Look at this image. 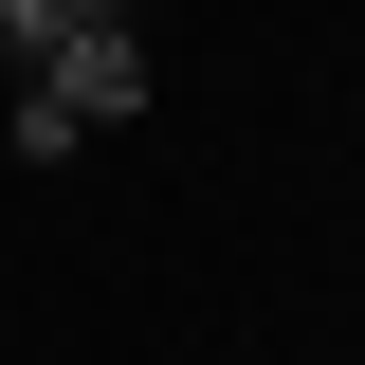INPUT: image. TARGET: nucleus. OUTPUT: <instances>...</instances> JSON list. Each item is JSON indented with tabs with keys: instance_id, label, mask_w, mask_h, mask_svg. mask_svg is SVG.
I'll list each match as a JSON object with an SVG mask.
<instances>
[{
	"instance_id": "nucleus-1",
	"label": "nucleus",
	"mask_w": 365,
	"mask_h": 365,
	"mask_svg": "<svg viewBox=\"0 0 365 365\" xmlns=\"http://www.w3.org/2000/svg\"><path fill=\"white\" fill-rule=\"evenodd\" d=\"M19 91H37L73 146H91V128H128V110H146V37H128V0H110V19H73V37H55Z\"/></svg>"
},
{
	"instance_id": "nucleus-2",
	"label": "nucleus",
	"mask_w": 365,
	"mask_h": 365,
	"mask_svg": "<svg viewBox=\"0 0 365 365\" xmlns=\"http://www.w3.org/2000/svg\"><path fill=\"white\" fill-rule=\"evenodd\" d=\"M73 19H91V0H0V73H37V55L73 37Z\"/></svg>"
},
{
	"instance_id": "nucleus-3",
	"label": "nucleus",
	"mask_w": 365,
	"mask_h": 365,
	"mask_svg": "<svg viewBox=\"0 0 365 365\" xmlns=\"http://www.w3.org/2000/svg\"><path fill=\"white\" fill-rule=\"evenodd\" d=\"M91 19H110V0H91Z\"/></svg>"
}]
</instances>
